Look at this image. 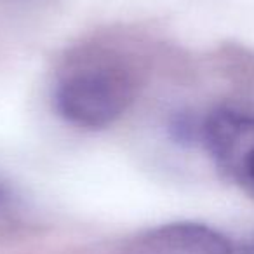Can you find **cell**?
I'll list each match as a JSON object with an SVG mask.
<instances>
[{"mask_svg":"<svg viewBox=\"0 0 254 254\" xmlns=\"http://www.w3.org/2000/svg\"><path fill=\"white\" fill-rule=\"evenodd\" d=\"M131 254H233V242L207 225L180 221L143 233Z\"/></svg>","mask_w":254,"mask_h":254,"instance_id":"7a4b0ae2","label":"cell"},{"mask_svg":"<svg viewBox=\"0 0 254 254\" xmlns=\"http://www.w3.org/2000/svg\"><path fill=\"white\" fill-rule=\"evenodd\" d=\"M233 254H254V237L233 242Z\"/></svg>","mask_w":254,"mask_h":254,"instance_id":"277c9868","label":"cell"},{"mask_svg":"<svg viewBox=\"0 0 254 254\" xmlns=\"http://www.w3.org/2000/svg\"><path fill=\"white\" fill-rule=\"evenodd\" d=\"M138 82L129 64L112 54L75 60L53 89L58 115L80 129H105L119 120L136 98Z\"/></svg>","mask_w":254,"mask_h":254,"instance_id":"6da1fadb","label":"cell"},{"mask_svg":"<svg viewBox=\"0 0 254 254\" xmlns=\"http://www.w3.org/2000/svg\"><path fill=\"white\" fill-rule=\"evenodd\" d=\"M237 178L254 188V143L251 145V148L247 150L246 157H244L242 164H240V169H239Z\"/></svg>","mask_w":254,"mask_h":254,"instance_id":"3957f363","label":"cell"}]
</instances>
